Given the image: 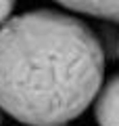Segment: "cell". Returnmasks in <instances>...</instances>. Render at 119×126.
I'll return each instance as SVG.
<instances>
[{
    "label": "cell",
    "instance_id": "6da1fadb",
    "mask_svg": "<svg viewBox=\"0 0 119 126\" xmlns=\"http://www.w3.org/2000/svg\"><path fill=\"white\" fill-rule=\"evenodd\" d=\"M105 48L82 19L50 9L0 27V109L27 126L67 124L96 99Z\"/></svg>",
    "mask_w": 119,
    "mask_h": 126
},
{
    "label": "cell",
    "instance_id": "7a4b0ae2",
    "mask_svg": "<svg viewBox=\"0 0 119 126\" xmlns=\"http://www.w3.org/2000/svg\"><path fill=\"white\" fill-rule=\"evenodd\" d=\"M94 116L100 126H119V78L111 76L102 82L94 99Z\"/></svg>",
    "mask_w": 119,
    "mask_h": 126
},
{
    "label": "cell",
    "instance_id": "3957f363",
    "mask_svg": "<svg viewBox=\"0 0 119 126\" xmlns=\"http://www.w3.org/2000/svg\"><path fill=\"white\" fill-rule=\"evenodd\" d=\"M65 9L77 11V13L90 15V17L98 19H109V21H117L119 17V2L117 0H86V2H61Z\"/></svg>",
    "mask_w": 119,
    "mask_h": 126
},
{
    "label": "cell",
    "instance_id": "277c9868",
    "mask_svg": "<svg viewBox=\"0 0 119 126\" xmlns=\"http://www.w3.org/2000/svg\"><path fill=\"white\" fill-rule=\"evenodd\" d=\"M13 2H0V27L4 25L11 19V13H13Z\"/></svg>",
    "mask_w": 119,
    "mask_h": 126
},
{
    "label": "cell",
    "instance_id": "5b68a950",
    "mask_svg": "<svg viewBox=\"0 0 119 126\" xmlns=\"http://www.w3.org/2000/svg\"><path fill=\"white\" fill-rule=\"evenodd\" d=\"M42 126H65V124H42Z\"/></svg>",
    "mask_w": 119,
    "mask_h": 126
},
{
    "label": "cell",
    "instance_id": "8992f818",
    "mask_svg": "<svg viewBox=\"0 0 119 126\" xmlns=\"http://www.w3.org/2000/svg\"><path fill=\"white\" fill-rule=\"evenodd\" d=\"M0 124H2V116H0Z\"/></svg>",
    "mask_w": 119,
    "mask_h": 126
}]
</instances>
